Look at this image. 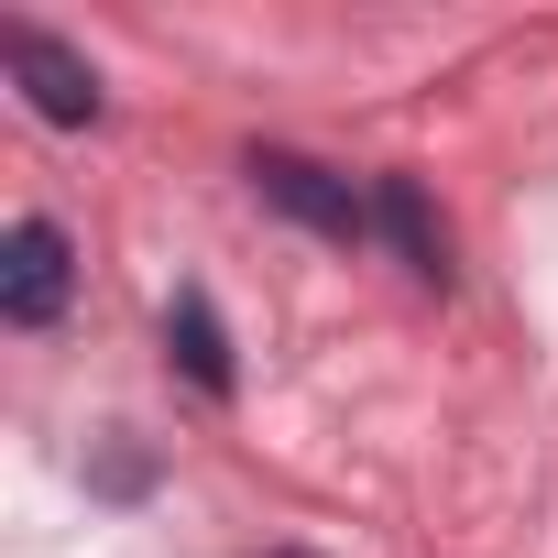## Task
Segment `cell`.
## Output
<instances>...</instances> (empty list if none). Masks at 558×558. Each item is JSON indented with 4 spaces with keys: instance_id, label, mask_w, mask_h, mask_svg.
<instances>
[{
    "instance_id": "obj_1",
    "label": "cell",
    "mask_w": 558,
    "mask_h": 558,
    "mask_svg": "<svg viewBox=\"0 0 558 558\" xmlns=\"http://www.w3.org/2000/svg\"><path fill=\"white\" fill-rule=\"evenodd\" d=\"M252 197H263V208H286V219L318 230V241H362V230H373V197H362L351 175H329L318 154H286V143H263V154H252Z\"/></svg>"
},
{
    "instance_id": "obj_2",
    "label": "cell",
    "mask_w": 558,
    "mask_h": 558,
    "mask_svg": "<svg viewBox=\"0 0 558 558\" xmlns=\"http://www.w3.org/2000/svg\"><path fill=\"white\" fill-rule=\"evenodd\" d=\"M66 286H77V252H66L56 219H12V230H0V318H12V329H56Z\"/></svg>"
},
{
    "instance_id": "obj_3",
    "label": "cell",
    "mask_w": 558,
    "mask_h": 558,
    "mask_svg": "<svg viewBox=\"0 0 558 558\" xmlns=\"http://www.w3.org/2000/svg\"><path fill=\"white\" fill-rule=\"evenodd\" d=\"M0 56H12V77H23V99L56 121V132H77V121H99V77H88V56L77 45H56L45 23H12L0 34Z\"/></svg>"
},
{
    "instance_id": "obj_4",
    "label": "cell",
    "mask_w": 558,
    "mask_h": 558,
    "mask_svg": "<svg viewBox=\"0 0 558 558\" xmlns=\"http://www.w3.org/2000/svg\"><path fill=\"white\" fill-rule=\"evenodd\" d=\"M373 230L405 252V274H416V286H449V230L427 219L416 175H384V186H373Z\"/></svg>"
},
{
    "instance_id": "obj_5",
    "label": "cell",
    "mask_w": 558,
    "mask_h": 558,
    "mask_svg": "<svg viewBox=\"0 0 558 558\" xmlns=\"http://www.w3.org/2000/svg\"><path fill=\"white\" fill-rule=\"evenodd\" d=\"M165 351L186 362L197 395H230V340H219V307H208V296H175V307H165Z\"/></svg>"
},
{
    "instance_id": "obj_6",
    "label": "cell",
    "mask_w": 558,
    "mask_h": 558,
    "mask_svg": "<svg viewBox=\"0 0 558 558\" xmlns=\"http://www.w3.org/2000/svg\"><path fill=\"white\" fill-rule=\"evenodd\" d=\"M274 558H307V547H274Z\"/></svg>"
}]
</instances>
